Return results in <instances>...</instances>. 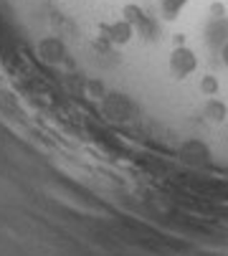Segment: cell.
Wrapping results in <instances>:
<instances>
[{"label": "cell", "mask_w": 228, "mask_h": 256, "mask_svg": "<svg viewBox=\"0 0 228 256\" xmlns=\"http://www.w3.org/2000/svg\"><path fill=\"white\" fill-rule=\"evenodd\" d=\"M168 66H170V74L175 79H188L193 71L198 68V56L193 48H188V46H178L170 51V58H168Z\"/></svg>", "instance_id": "cell-1"}, {"label": "cell", "mask_w": 228, "mask_h": 256, "mask_svg": "<svg viewBox=\"0 0 228 256\" xmlns=\"http://www.w3.org/2000/svg\"><path fill=\"white\" fill-rule=\"evenodd\" d=\"M132 36H134V26H132V23H127L124 18H122V20H117V23H112V26H106V38H109L112 44L124 46V44H130V41H132Z\"/></svg>", "instance_id": "cell-2"}, {"label": "cell", "mask_w": 228, "mask_h": 256, "mask_svg": "<svg viewBox=\"0 0 228 256\" xmlns=\"http://www.w3.org/2000/svg\"><path fill=\"white\" fill-rule=\"evenodd\" d=\"M206 41L210 46H223L228 41V23L220 16H216V20H210V26L206 30Z\"/></svg>", "instance_id": "cell-3"}, {"label": "cell", "mask_w": 228, "mask_h": 256, "mask_svg": "<svg viewBox=\"0 0 228 256\" xmlns=\"http://www.w3.org/2000/svg\"><path fill=\"white\" fill-rule=\"evenodd\" d=\"M226 114H228L226 104H223L220 99H216V96H208V104H206V117H208L210 122H223V120H226Z\"/></svg>", "instance_id": "cell-4"}, {"label": "cell", "mask_w": 228, "mask_h": 256, "mask_svg": "<svg viewBox=\"0 0 228 256\" xmlns=\"http://www.w3.org/2000/svg\"><path fill=\"white\" fill-rule=\"evenodd\" d=\"M185 6H188V0H160L162 18H165V20H175Z\"/></svg>", "instance_id": "cell-5"}, {"label": "cell", "mask_w": 228, "mask_h": 256, "mask_svg": "<svg viewBox=\"0 0 228 256\" xmlns=\"http://www.w3.org/2000/svg\"><path fill=\"white\" fill-rule=\"evenodd\" d=\"M200 92H203L206 96H216V94H218V79H216L213 74L203 76V79H200Z\"/></svg>", "instance_id": "cell-6"}, {"label": "cell", "mask_w": 228, "mask_h": 256, "mask_svg": "<svg viewBox=\"0 0 228 256\" xmlns=\"http://www.w3.org/2000/svg\"><path fill=\"white\" fill-rule=\"evenodd\" d=\"M220 61L226 64V68H228V41L220 46Z\"/></svg>", "instance_id": "cell-7"}]
</instances>
